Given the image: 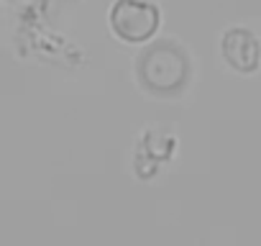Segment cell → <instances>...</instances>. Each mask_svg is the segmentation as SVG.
Instances as JSON below:
<instances>
[{"instance_id": "7a4b0ae2", "label": "cell", "mask_w": 261, "mask_h": 246, "mask_svg": "<svg viewBox=\"0 0 261 246\" xmlns=\"http://www.w3.org/2000/svg\"><path fill=\"white\" fill-rule=\"evenodd\" d=\"M258 54H261V49H258V41H256V36L251 31L230 29L223 36V57H225V62L233 69H241V72L256 69Z\"/></svg>"}, {"instance_id": "6da1fadb", "label": "cell", "mask_w": 261, "mask_h": 246, "mask_svg": "<svg viewBox=\"0 0 261 246\" xmlns=\"http://www.w3.org/2000/svg\"><path fill=\"white\" fill-rule=\"evenodd\" d=\"M110 26L125 41H144L159 26V8L149 0H118L110 8Z\"/></svg>"}]
</instances>
